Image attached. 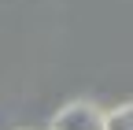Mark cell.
Listing matches in <instances>:
<instances>
[{"label": "cell", "instance_id": "7a4b0ae2", "mask_svg": "<svg viewBox=\"0 0 133 130\" xmlns=\"http://www.w3.org/2000/svg\"><path fill=\"white\" fill-rule=\"evenodd\" d=\"M104 130H133V108L122 104V108H115L111 115H104Z\"/></svg>", "mask_w": 133, "mask_h": 130}, {"label": "cell", "instance_id": "6da1fadb", "mask_svg": "<svg viewBox=\"0 0 133 130\" xmlns=\"http://www.w3.org/2000/svg\"><path fill=\"white\" fill-rule=\"evenodd\" d=\"M52 130H104V111L89 101H78V104H66L63 111H56Z\"/></svg>", "mask_w": 133, "mask_h": 130}]
</instances>
